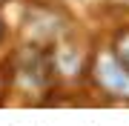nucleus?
<instances>
[{
    "label": "nucleus",
    "mask_w": 129,
    "mask_h": 126,
    "mask_svg": "<svg viewBox=\"0 0 129 126\" xmlns=\"http://www.w3.org/2000/svg\"><path fill=\"white\" fill-rule=\"evenodd\" d=\"M112 49H115V55H118L120 60L129 66V32H123V34H120V37L115 40V46H112Z\"/></svg>",
    "instance_id": "obj_2"
},
{
    "label": "nucleus",
    "mask_w": 129,
    "mask_h": 126,
    "mask_svg": "<svg viewBox=\"0 0 129 126\" xmlns=\"http://www.w3.org/2000/svg\"><path fill=\"white\" fill-rule=\"evenodd\" d=\"M92 77L103 95L118 98V100L129 98V66L115 55V49H106L95 57Z\"/></svg>",
    "instance_id": "obj_1"
}]
</instances>
